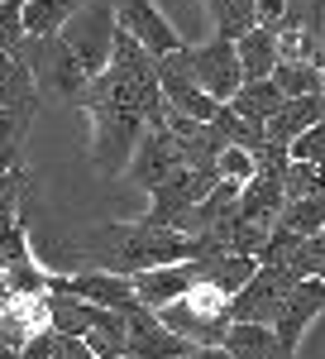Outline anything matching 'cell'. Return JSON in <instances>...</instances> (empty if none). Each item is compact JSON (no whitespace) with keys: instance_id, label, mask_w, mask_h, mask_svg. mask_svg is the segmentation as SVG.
I'll return each mask as SVG.
<instances>
[{"instance_id":"obj_1","label":"cell","mask_w":325,"mask_h":359,"mask_svg":"<svg viewBox=\"0 0 325 359\" xmlns=\"http://www.w3.org/2000/svg\"><path fill=\"white\" fill-rule=\"evenodd\" d=\"M191 254H196L191 235H177V230H162V225H148V221H130V225L91 230L86 245H81V264L101 269V273H115V278H134L144 269L182 264Z\"/></svg>"},{"instance_id":"obj_2","label":"cell","mask_w":325,"mask_h":359,"mask_svg":"<svg viewBox=\"0 0 325 359\" xmlns=\"http://www.w3.org/2000/svg\"><path fill=\"white\" fill-rule=\"evenodd\" d=\"M225 306H230L225 292H216L211 283H196V287H187L177 302L158 306V321H162V331H172L177 340H187L191 350H196V345H220L225 331H230Z\"/></svg>"},{"instance_id":"obj_3","label":"cell","mask_w":325,"mask_h":359,"mask_svg":"<svg viewBox=\"0 0 325 359\" xmlns=\"http://www.w3.org/2000/svg\"><path fill=\"white\" fill-rule=\"evenodd\" d=\"M86 115H91V144H86L91 163L101 172H120L144 135V120L130 111H110V106H91Z\"/></svg>"},{"instance_id":"obj_4","label":"cell","mask_w":325,"mask_h":359,"mask_svg":"<svg viewBox=\"0 0 325 359\" xmlns=\"http://www.w3.org/2000/svg\"><path fill=\"white\" fill-rule=\"evenodd\" d=\"M272 43H277V62L321 67L325 62V53H321V0H287Z\"/></svg>"},{"instance_id":"obj_5","label":"cell","mask_w":325,"mask_h":359,"mask_svg":"<svg viewBox=\"0 0 325 359\" xmlns=\"http://www.w3.org/2000/svg\"><path fill=\"white\" fill-rule=\"evenodd\" d=\"M292 283H297V278L287 273V269H263V264H258L254 278H249L240 292L230 297L225 316H230V321L272 326V321H277V311H282V302H287V292H292Z\"/></svg>"},{"instance_id":"obj_6","label":"cell","mask_w":325,"mask_h":359,"mask_svg":"<svg viewBox=\"0 0 325 359\" xmlns=\"http://www.w3.org/2000/svg\"><path fill=\"white\" fill-rule=\"evenodd\" d=\"M321 306H325V278H297L292 292H287V302H282V311H277V321H272V340H277V350L287 359H297L301 335L311 331V321L321 316Z\"/></svg>"},{"instance_id":"obj_7","label":"cell","mask_w":325,"mask_h":359,"mask_svg":"<svg viewBox=\"0 0 325 359\" xmlns=\"http://www.w3.org/2000/svg\"><path fill=\"white\" fill-rule=\"evenodd\" d=\"M187 72L191 82L201 86L216 106H225L235 91H240V62H235V43L230 39H211V43H201V48H187Z\"/></svg>"},{"instance_id":"obj_8","label":"cell","mask_w":325,"mask_h":359,"mask_svg":"<svg viewBox=\"0 0 325 359\" xmlns=\"http://www.w3.org/2000/svg\"><path fill=\"white\" fill-rule=\"evenodd\" d=\"M43 292H67V297H81V302L106 306V311H125V306H134L130 278L101 273V269H81V273H43Z\"/></svg>"},{"instance_id":"obj_9","label":"cell","mask_w":325,"mask_h":359,"mask_svg":"<svg viewBox=\"0 0 325 359\" xmlns=\"http://www.w3.org/2000/svg\"><path fill=\"white\" fill-rule=\"evenodd\" d=\"M115 29H125L148 57H162V53H172V48H182L177 29L158 15L153 0H115Z\"/></svg>"},{"instance_id":"obj_10","label":"cell","mask_w":325,"mask_h":359,"mask_svg":"<svg viewBox=\"0 0 325 359\" xmlns=\"http://www.w3.org/2000/svg\"><path fill=\"white\" fill-rule=\"evenodd\" d=\"M201 283V264L196 259H182V264H162V269H144V273L130 278V292H134L139 306H148V311H158V306L177 302L187 287Z\"/></svg>"},{"instance_id":"obj_11","label":"cell","mask_w":325,"mask_h":359,"mask_svg":"<svg viewBox=\"0 0 325 359\" xmlns=\"http://www.w3.org/2000/svg\"><path fill=\"white\" fill-rule=\"evenodd\" d=\"M125 168H130V182H139L144 192H153L172 168H182V149H177V139L167 130H144Z\"/></svg>"},{"instance_id":"obj_12","label":"cell","mask_w":325,"mask_h":359,"mask_svg":"<svg viewBox=\"0 0 325 359\" xmlns=\"http://www.w3.org/2000/svg\"><path fill=\"white\" fill-rule=\"evenodd\" d=\"M321 115H325V91H316V96H287V101L263 120V139L287 144V139H297L301 130L321 125Z\"/></svg>"},{"instance_id":"obj_13","label":"cell","mask_w":325,"mask_h":359,"mask_svg":"<svg viewBox=\"0 0 325 359\" xmlns=\"http://www.w3.org/2000/svg\"><path fill=\"white\" fill-rule=\"evenodd\" d=\"M277 211H282V192H277V177H263V172H254V177H249V182L240 187V206H235V221L258 225V230H272Z\"/></svg>"},{"instance_id":"obj_14","label":"cell","mask_w":325,"mask_h":359,"mask_svg":"<svg viewBox=\"0 0 325 359\" xmlns=\"http://www.w3.org/2000/svg\"><path fill=\"white\" fill-rule=\"evenodd\" d=\"M101 311L106 306H91V302H81V297H67V292H43V321H48L53 335H77L81 340L101 321Z\"/></svg>"},{"instance_id":"obj_15","label":"cell","mask_w":325,"mask_h":359,"mask_svg":"<svg viewBox=\"0 0 325 359\" xmlns=\"http://www.w3.org/2000/svg\"><path fill=\"white\" fill-rule=\"evenodd\" d=\"M220 350L230 359H287L272 340V326H254V321H230Z\"/></svg>"},{"instance_id":"obj_16","label":"cell","mask_w":325,"mask_h":359,"mask_svg":"<svg viewBox=\"0 0 325 359\" xmlns=\"http://www.w3.org/2000/svg\"><path fill=\"white\" fill-rule=\"evenodd\" d=\"M196 264H201V283H211L225 297H235L258 269V259H249V254H211V259H196Z\"/></svg>"},{"instance_id":"obj_17","label":"cell","mask_w":325,"mask_h":359,"mask_svg":"<svg viewBox=\"0 0 325 359\" xmlns=\"http://www.w3.org/2000/svg\"><path fill=\"white\" fill-rule=\"evenodd\" d=\"M235 62H240V82H258L268 77L272 62H277V43H272L268 29H249L235 39Z\"/></svg>"},{"instance_id":"obj_18","label":"cell","mask_w":325,"mask_h":359,"mask_svg":"<svg viewBox=\"0 0 325 359\" xmlns=\"http://www.w3.org/2000/svg\"><path fill=\"white\" fill-rule=\"evenodd\" d=\"M86 0H25L20 5V20H25V34L34 39H48V34H62L67 20L77 15Z\"/></svg>"},{"instance_id":"obj_19","label":"cell","mask_w":325,"mask_h":359,"mask_svg":"<svg viewBox=\"0 0 325 359\" xmlns=\"http://www.w3.org/2000/svg\"><path fill=\"white\" fill-rule=\"evenodd\" d=\"M235 115H244V120H254V125H263L277 106H282V91L272 86V77H258V82H240V91L225 101Z\"/></svg>"},{"instance_id":"obj_20","label":"cell","mask_w":325,"mask_h":359,"mask_svg":"<svg viewBox=\"0 0 325 359\" xmlns=\"http://www.w3.org/2000/svg\"><path fill=\"white\" fill-rule=\"evenodd\" d=\"M34 115L0 111V172H25V139Z\"/></svg>"},{"instance_id":"obj_21","label":"cell","mask_w":325,"mask_h":359,"mask_svg":"<svg viewBox=\"0 0 325 359\" xmlns=\"http://www.w3.org/2000/svg\"><path fill=\"white\" fill-rule=\"evenodd\" d=\"M272 225H282V230H292V235H325V201L321 196L282 201V211H277Z\"/></svg>"},{"instance_id":"obj_22","label":"cell","mask_w":325,"mask_h":359,"mask_svg":"<svg viewBox=\"0 0 325 359\" xmlns=\"http://www.w3.org/2000/svg\"><path fill=\"white\" fill-rule=\"evenodd\" d=\"M81 345L96 359H120L125 355V316L120 311H101V321L81 335Z\"/></svg>"},{"instance_id":"obj_23","label":"cell","mask_w":325,"mask_h":359,"mask_svg":"<svg viewBox=\"0 0 325 359\" xmlns=\"http://www.w3.org/2000/svg\"><path fill=\"white\" fill-rule=\"evenodd\" d=\"M272 86L287 96H316L321 91V67H301V62H272Z\"/></svg>"},{"instance_id":"obj_24","label":"cell","mask_w":325,"mask_h":359,"mask_svg":"<svg viewBox=\"0 0 325 359\" xmlns=\"http://www.w3.org/2000/svg\"><path fill=\"white\" fill-rule=\"evenodd\" d=\"M282 269L292 278H325V235H301Z\"/></svg>"},{"instance_id":"obj_25","label":"cell","mask_w":325,"mask_h":359,"mask_svg":"<svg viewBox=\"0 0 325 359\" xmlns=\"http://www.w3.org/2000/svg\"><path fill=\"white\" fill-rule=\"evenodd\" d=\"M282 201H301V196H321V168L316 163H287L277 177Z\"/></svg>"},{"instance_id":"obj_26","label":"cell","mask_w":325,"mask_h":359,"mask_svg":"<svg viewBox=\"0 0 325 359\" xmlns=\"http://www.w3.org/2000/svg\"><path fill=\"white\" fill-rule=\"evenodd\" d=\"M0 273H5V297H43V273L48 269H39L34 259H20Z\"/></svg>"},{"instance_id":"obj_27","label":"cell","mask_w":325,"mask_h":359,"mask_svg":"<svg viewBox=\"0 0 325 359\" xmlns=\"http://www.w3.org/2000/svg\"><path fill=\"white\" fill-rule=\"evenodd\" d=\"M20 259H34V249H29L25 221L15 216V221H0V269H10V264H20Z\"/></svg>"},{"instance_id":"obj_28","label":"cell","mask_w":325,"mask_h":359,"mask_svg":"<svg viewBox=\"0 0 325 359\" xmlns=\"http://www.w3.org/2000/svg\"><path fill=\"white\" fill-rule=\"evenodd\" d=\"M321 158H325V130L321 125H311L297 139H287V163H316L321 168Z\"/></svg>"},{"instance_id":"obj_29","label":"cell","mask_w":325,"mask_h":359,"mask_svg":"<svg viewBox=\"0 0 325 359\" xmlns=\"http://www.w3.org/2000/svg\"><path fill=\"white\" fill-rule=\"evenodd\" d=\"M216 172L225 177V182H249V177H254V154L230 144V149H220V154H216Z\"/></svg>"},{"instance_id":"obj_30","label":"cell","mask_w":325,"mask_h":359,"mask_svg":"<svg viewBox=\"0 0 325 359\" xmlns=\"http://www.w3.org/2000/svg\"><path fill=\"white\" fill-rule=\"evenodd\" d=\"M25 39V20H20V0H0V48L15 53Z\"/></svg>"},{"instance_id":"obj_31","label":"cell","mask_w":325,"mask_h":359,"mask_svg":"<svg viewBox=\"0 0 325 359\" xmlns=\"http://www.w3.org/2000/svg\"><path fill=\"white\" fill-rule=\"evenodd\" d=\"M20 187H25V172H0V221H15V211H20Z\"/></svg>"},{"instance_id":"obj_32","label":"cell","mask_w":325,"mask_h":359,"mask_svg":"<svg viewBox=\"0 0 325 359\" xmlns=\"http://www.w3.org/2000/svg\"><path fill=\"white\" fill-rule=\"evenodd\" d=\"M53 345H57V335L43 326V331L29 335V340L20 345V350H15V355H20V359H53Z\"/></svg>"},{"instance_id":"obj_33","label":"cell","mask_w":325,"mask_h":359,"mask_svg":"<svg viewBox=\"0 0 325 359\" xmlns=\"http://www.w3.org/2000/svg\"><path fill=\"white\" fill-rule=\"evenodd\" d=\"M282 5H287V0H254V29L277 34V25H282Z\"/></svg>"},{"instance_id":"obj_34","label":"cell","mask_w":325,"mask_h":359,"mask_svg":"<svg viewBox=\"0 0 325 359\" xmlns=\"http://www.w3.org/2000/svg\"><path fill=\"white\" fill-rule=\"evenodd\" d=\"M53 359H96L86 345H81L77 335H57V345H53Z\"/></svg>"},{"instance_id":"obj_35","label":"cell","mask_w":325,"mask_h":359,"mask_svg":"<svg viewBox=\"0 0 325 359\" xmlns=\"http://www.w3.org/2000/svg\"><path fill=\"white\" fill-rule=\"evenodd\" d=\"M187 359H230V355H225L220 345H196V350H191Z\"/></svg>"},{"instance_id":"obj_36","label":"cell","mask_w":325,"mask_h":359,"mask_svg":"<svg viewBox=\"0 0 325 359\" xmlns=\"http://www.w3.org/2000/svg\"><path fill=\"white\" fill-rule=\"evenodd\" d=\"M5 302H10V297H5V273H0V306H5Z\"/></svg>"},{"instance_id":"obj_37","label":"cell","mask_w":325,"mask_h":359,"mask_svg":"<svg viewBox=\"0 0 325 359\" xmlns=\"http://www.w3.org/2000/svg\"><path fill=\"white\" fill-rule=\"evenodd\" d=\"M0 359H20V355H15V350H5V345H0Z\"/></svg>"}]
</instances>
